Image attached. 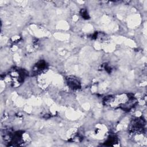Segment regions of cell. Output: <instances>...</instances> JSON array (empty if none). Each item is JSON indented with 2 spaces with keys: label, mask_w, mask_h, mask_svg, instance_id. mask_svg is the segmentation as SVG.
<instances>
[{
  "label": "cell",
  "mask_w": 147,
  "mask_h": 147,
  "mask_svg": "<svg viewBox=\"0 0 147 147\" xmlns=\"http://www.w3.org/2000/svg\"><path fill=\"white\" fill-rule=\"evenodd\" d=\"M80 15L85 20L89 19V18H90L89 15H88V14L87 13V11L85 9H82L81 10V11H80Z\"/></svg>",
  "instance_id": "cell-6"
},
{
  "label": "cell",
  "mask_w": 147,
  "mask_h": 147,
  "mask_svg": "<svg viewBox=\"0 0 147 147\" xmlns=\"http://www.w3.org/2000/svg\"><path fill=\"white\" fill-rule=\"evenodd\" d=\"M27 72L24 69L13 68L10 72V75L13 80L12 83L14 87L19 86L23 83L25 78L27 75Z\"/></svg>",
  "instance_id": "cell-1"
},
{
  "label": "cell",
  "mask_w": 147,
  "mask_h": 147,
  "mask_svg": "<svg viewBox=\"0 0 147 147\" xmlns=\"http://www.w3.org/2000/svg\"><path fill=\"white\" fill-rule=\"evenodd\" d=\"M145 126V121L143 118H136L131 123L130 130L131 131L136 133H141L143 132V130L144 129Z\"/></svg>",
  "instance_id": "cell-2"
},
{
  "label": "cell",
  "mask_w": 147,
  "mask_h": 147,
  "mask_svg": "<svg viewBox=\"0 0 147 147\" xmlns=\"http://www.w3.org/2000/svg\"><path fill=\"white\" fill-rule=\"evenodd\" d=\"M117 141V138L115 136H110L105 142V144L107 145H114V143H115Z\"/></svg>",
  "instance_id": "cell-5"
},
{
  "label": "cell",
  "mask_w": 147,
  "mask_h": 147,
  "mask_svg": "<svg viewBox=\"0 0 147 147\" xmlns=\"http://www.w3.org/2000/svg\"><path fill=\"white\" fill-rule=\"evenodd\" d=\"M66 82L68 87L74 90H79L81 88V84L79 79L74 76L66 77Z\"/></svg>",
  "instance_id": "cell-3"
},
{
  "label": "cell",
  "mask_w": 147,
  "mask_h": 147,
  "mask_svg": "<svg viewBox=\"0 0 147 147\" xmlns=\"http://www.w3.org/2000/svg\"><path fill=\"white\" fill-rule=\"evenodd\" d=\"M48 68V64L44 60L39 61L34 67L33 72L35 74H40Z\"/></svg>",
  "instance_id": "cell-4"
}]
</instances>
